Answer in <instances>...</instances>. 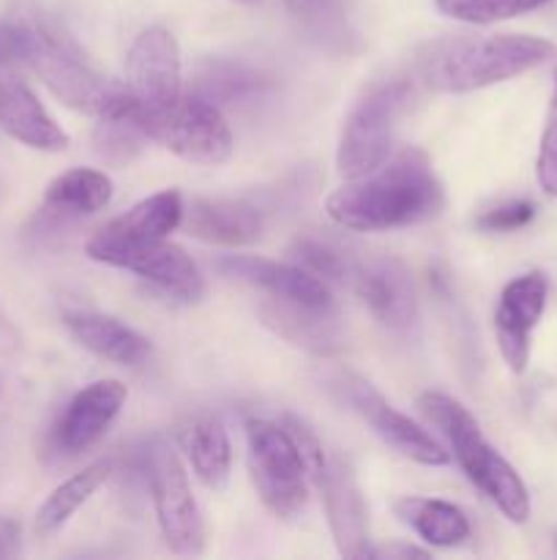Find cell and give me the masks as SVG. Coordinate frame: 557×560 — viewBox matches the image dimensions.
I'll list each match as a JSON object with an SVG mask.
<instances>
[{
    "instance_id": "cell-1",
    "label": "cell",
    "mask_w": 557,
    "mask_h": 560,
    "mask_svg": "<svg viewBox=\"0 0 557 560\" xmlns=\"http://www.w3.org/2000/svg\"><path fill=\"white\" fill-rule=\"evenodd\" d=\"M446 191L431 159L420 148H404L371 173L349 178L325 200L328 217L358 233L402 230L435 219Z\"/></svg>"
},
{
    "instance_id": "cell-2",
    "label": "cell",
    "mask_w": 557,
    "mask_h": 560,
    "mask_svg": "<svg viewBox=\"0 0 557 560\" xmlns=\"http://www.w3.org/2000/svg\"><path fill=\"white\" fill-rule=\"evenodd\" d=\"M11 22L16 31L20 63H25L66 107L102 118L131 102L126 85L98 74L87 63L74 38L58 22L49 20L42 9L22 3Z\"/></svg>"
},
{
    "instance_id": "cell-3",
    "label": "cell",
    "mask_w": 557,
    "mask_h": 560,
    "mask_svg": "<svg viewBox=\"0 0 557 560\" xmlns=\"http://www.w3.org/2000/svg\"><path fill=\"white\" fill-rule=\"evenodd\" d=\"M555 47L538 36H453L426 44L415 71L426 88L440 93H470L535 69Z\"/></svg>"
},
{
    "instance_id": "cell-4",
    "label": "cell",
    "mask_w": 557,
    "mask_h": 560,
    "mask_svg": "<svg viewBox=\"0 0 557 560\" xmlns=\"http://www.w3.org/2000/svg\"><path fill=\"white\" fill-rule=\"evenodd\" d=\"M418 408L451 446L453 457L462 465L467 479L495 503L502 517L522 525L530 520V492L522 476L511 468L506 457L491 446L481 432L478 421L462 402L440 392L420 394Z\"/></svg>"
},
{
    "instance_id": "cell-5",
    "label": "cell",
    "mask_w": 557,
    "mask_h": 560,
    "mask_svg": "<svg viewBox=\"0 0 557 560\" xmlns=\"http://www.w3.org/2000/svg\"><path fill=\"white\" fill-rule=\"evenodd\" d=\"M249 470L268 512L278 520H295L306 509L309 485L306 463L295 438L284 424L265 419L246 421Z\"/></svg>"
},
{
    "instance_id": "cell-6",
    "label": "cell",
    "mask_w": 557,
    "mask_h": 560,
    "mask_svg": "<svg viewBox=\"0 0 557 560\" xmlns=\"http://www.w3.org/2000/svg\"><path fill=\"white\" fill-rule=\"evenodd\" d=\"M407 98V80H382L355 102L344 120L336 151V167L344 178H360L391 156L393 131Z\"/></svg>"
},
{
    "instance_id": "cell-7",
    "label": "cell",
    "mask_w": 557,
    "mask_h": 560,
    "mask_svg": "<svg viewBox=\"0 0 557 560\" xmlns=\"http://www.w3.org/2000/svg\"><path fill=\"white\" fill-rule=\"evenodd\" d=\"M145 474L158 528L167 547L178 556H200L205 547V528H202L200 506H197L178 452H173L164 441L151 443Z\"/></svg>"
},
{
    "instance_id": "cell-8",
    "label": "cell",
    "mask_w": 557,
    "mask_h": 560,
    "mask_svg": "<svg viewBox=\"0 0 557 560\" xmlns=\"http://www.w3.org/2000/svg\"><path fill=\"white\" fill-rule=\"evenodd\" d=\"M151 140L162 142L167 151L186 162L222 164L233 156V131L216 104L189 93L180 96L167 113L140 118Z\"/></svg>"
},
{
    "instance_id": "cell-9",
    "label": "cell",
    "mask_w": 557,
    "mask_h": 560,
    "mask_svg": "<svg viewBox=\"0 0 557 560\" xmlns=\"http://www.w3.org/2000/svg\"><path fill=\"white\" fill-rule=\"evenodd\" d=\"M85 249L91 260L137 273L186 304H194L205 293L200 268L180 246L169 244L167 238L137 241V244H104V241L91 238Z\"/></svg>"
},
{
    "instance_id": "cell-10",
    "label": "cell",
    "mask_w": 557,
    "mask_h": 560,
    "mask_svg": "<svg viewBox=\"0 0 557 560\" xmlns=\"http://www.w3.org/2000/svg\"><path fill=\"white\" fill-rule=\"evenodd\" d=\"M126 91L140 118L162 115L183 96L180 47L167 27H147L131 44L126 58Z\"/></svg>"
},
{
    "instance_id": "cell-11",
    "label": "cell",
    "mask_w": 557,
    "mask_h": 560,
    "mask_svg": "<svg viewBox=\"0 0 557 560\" xmlns=\"http://www.w3.org/2000/svg\"><path fill=\"white\" fill-rule=\"evenodd\" d=\"M339 394L353 405L355 413L402 457L413 459L418 465H429V468H442L451 463L446 448L424 430L415 424L410 416L399 413L371 383H366L358 375H339L336 381Z\"/></svg>"
},
{
    "instance_id": "cell-12",
    "label": "cell",
    "mask_w": 557,
    "mask_h": 560,
    "mask_svg": "<svg viewBox=\"0 0 557 560\" xmlns=\"http://www.w3.org/2000/svg\"><path fill=\"white\" fill-rule=\"evenodd\" d=\"M309 479L315 481V487L322 495V503H325L328 525H331L336 550L344 558L353 560L369 558L366 503L349 459L325 448L320 463L309 470Z\"/></svg>"
},
{
    "instance_id": "cell-13",
    "label": "cell",
    "mask_w": 557,
    "mask_h": 560,
    "mask_svg": "<svg viewBox=\"0 0 557 560\" xmlns=\"http://www.w3.org/2000/svg\"><path fill=\"white\" fill-rule=\"evenodd\" d=\"M549 299V282L541 271L522 273L502 288L495 312L497 348L508 370L522 375L530 361V342Z\"/></svg>"
},
{
    "instance_id": "cell-14",
    "label": "cell",
    "mask_w": 557,
    "mask_h": 560,
    "mask_svg": "<svg viewBox=\"0 0 557 560\" xmlns=\"http://www.w3.org/2000/svg\"><path fill=\"white\" fill-rule=\"evenodd\" d=\"M129 399V388L120 381H96L76 392L52 427V448L60 457H80L96 446L112 427Z\"/></svg>"
},
{
    "instance_id": "cell-15",
    "label": "cell",
    "mask_w": 557,
    "mask_h": 560,
    "mask_svg": "<svg viewBox=\"0 0 557 560\" xmlns=\"http://www.w3.org/2000/svg\"><path fill=\"white\" fill-rule=\"evenodd\" d=\"M355 293L388 331H407L418 320V299L413 279L396 257H366L355 260L349 273Z\"/></svg>"
},
{
    "instance_id": "cell-16",
    "label": "cell",
    "mask_w": 557,
    "mask_h": 560,
    "mask_svg": "<svg viewBox=\"0 0 557 560\" xmlns=\"http://www.w3.org/2000/svg\"><path fill=\"white\" fill-rule=\"evenodd\" d=\"M216 268L224 277L238 279V282L262 290L273 301L309 306V310H331V306H336L325 279L306 271L298 262H276L265 260V257L227 255L216 262Z\"/></svg>"
},
{
    "instance_id": "cell-17",
    "label": "cell",
    "mask_w": 557,
    "mask_h": 560,
    "mask_svg": "<svg viewBox=\"0 0 557 560\" xmlns=\"http://www.w3.org/2000/svg\"><path fill=\"white\" fill-rule=\"evenodd\" d=\"M3 69L5 66H0V129L36 151H66L69 135L55 124L36 93Z\"/></svg>"
},
{
    "instance_id": "cell-18",
    "label": "cell",
    "mask_w": 557,
    "mask_h": 560,
    "mask_svg": "<svg viewBox=\"0 0 557 560\" xmlns=\"http://www.w3.org/2000/svg\"><path fill=\"white\" fill-rule=\"evenodd\" d=\"M183 224L189 235L205 244L246 246L260 238L262 213L244 200L197 197L183 206Z\"/></svg>"
},
{
    "instance_id": "cell-19",
    "label": "cell",
    "mask_w": 557,
    "mask_h": 560,
    "mask_svg": "<svg viewBox=\"0 0 557 560\" xmlns=\"http://www.w3.org/2000/svg\"><path fill=\"white\" fill-rule=\"evenodd\" d=\"M262 323L278 337L287 339L295 348H304L317 355H333L342 348V331H339V312L309 310V306L284 304V301H268L260 310Z\"/></svg>"
},
{
    "instance_id": "cell-20",
    "label": "cell",
    "mask_w": 557,
    "mask_h": 560,
    "mask_svg": "<svg viewBox=\"0 0 557 560\" xmlns=\"http://www.w3.org/2000/svg\"><path fill=\"white\" fill-rule=\"evenodd\" d=\"M63 323L82 348L91 350V353H96L104 361H112V364L123 366H140L151 355V342L142 334H137L134 328H129L126 323L115 320L109 315L76 310L66 312Z\"/></svg>"
},
{
    "instance_id": "cell-21",
    "label": "cell",
    "mask_w": 557,
    "mask_h": 560,
    "mask_svg": "<svg viewBox=\"0 0 557 560\" xmlns=\"http://www.w3.org/2000/svg\"><path fill=\"white\" fill-rule=\"evenodd\" d=\"M183 224V197L180 191L167 189L158 195L145 197L129 211L120 213L109 224H104L93 241L104 244H137V241L169 238V233Z\"/></svg>"
},
{
    "instance_id": "cell-22",
    "label": "cell",
    "mask_w": 557,
    "mask_h": 560,
    "mask_svg": "<svg viewBox=\"0 0 557 560\" xmlns=\"http://www.w3.org/2000/svg\"><path fill=\"white\" fill-rule=\"evenodd\" d=\"M112 200V178L102 170L74 167L60 173L44 191L42 213L49 222H71L91 217Z\"/></svg>"
},
{
    "instance_id": "cell-23",
    "label": "cell",
    "mask_w": 557,
    "mask_h": 560,
    "mask_svg": "<svg viewBox=\"0 0 557 560\" xmlns=\"http://www.w3.org/2000/svg\"><path fill=\"white\" fill-rule=\"evenodd\" d=\"M178 446L183 452V457L189 459L197 479L208 490H227L233 448H229V438L222 421L213 419V416H194L186 424H180Z\"/></svg>"
},
{
    "instance_id": "cell-24",
    "label": "cell",
    "mask_w": 557,
    "mask_h": 560,
    "mask_svg": "<svg viewBox=\"0 0 557 560\" xmlns=\"http://www.w3.org/2000/svg\"><path fill=\"white\" fill-rule=\"evenodd\" d=\"M393 514L431 547H459L470 539V520L462 509L437 498H399Z\"/></svg>"
},
{
    "instance_id": "cell-25",
    "label": "cell",
    "mask_w": 557,
    "mask_h": 560,
    "mask_svg": "<svg viewBox=\"0 0 557 560\" xmlns=\"http://www.w3.org/2000/svg\"><path fill=\"white\" fill-rule=\"evenodd\" d=\"M112 476V463L109 459H98V463L87 465L85 470L74 474L71 479H66L63 485L55 487L52 495L42 503V509L36 512V534L49 536L55 530L63 528L93 495L104 487V481Z\"/></svg>"
},
{
    "instance_id": "cell-26",
    "label": "cell",
    "mask_w": 557,
    "mask_h": 560,
    "mask_svg": "<svg viewBox=\"0 0 557 560\" xmlns=\"http://www.w3.org/2000/svg\"><path fill=\"white\" fill-rule=\"evenodd\" d=\"M271 88L265 74L249 69L244 63H227V60H213L200 69L194 80L197 96L208 98L211 104H216L218 109L229 107V104H246L260 98L262 93Z\"/></svg>"
},
{
    "instance_id": "cell-27",
    "label": "cell",
    "mask_w": 557,
    "mask_h": 560,
    "mask_svg": "<svg viewBox=\"0 0 557 560\" xmlns=\"http://www.w3.org/2000/svg\"><path fill=\"white\" fill-rule=\"evenodd\" d=\"M96 129H93V145H96V153L109 164H126L142 151L151 137L142 129L140 113H137V104L131 98L129 104H123L115 113L102 115L96 118Z\"/></svg>"
},
{
    "instance_id": "cell-28",
    "label": "cell",
    "mask_w": 557,
    "mask_h": 560,
    "mask_svg": "<svg viewBox=\"0 0 557 560\" xmlns=\"http://www.w3.org/2000/svg\"><path fill=\"white\" fill-rule=\"evenodd\" d=\"M289 257L306 271L317 273L320 279L328 282H344L353 273L355 260L342 249L339 244L325 238H315V235H304L289 246Z\"/></svg>"
},
{
    "instance_id": "cell-29",
    "label": "cell",
    "mask_w": 557,
    "mask_h": 560,
    "mask_svg": "<svg viewBox=\"0 0 557 560\" xmlns=\"http://www.w3.org/2000/svg\"><path fill=\"white\" fill-rule=\"evenodd\" d=\"M541 3H546V0H435V5L446 16L459 22H473V25L513 20V16L538 9Z\"/></svg>"
},
{
    "instance_id": "cell-30",
    "label": "cell",
    "mask_w": 557,
    "mask_h": 560,
    "mask_svg": "<svg viewBox=\"0 0 557 560\" xmlns=\"http://www.w3.org/2000/svg\"><path fill=\"white\" fill-rule=\"evenodd\" d=\"M535 175L546 195L557 197V88L552 96L549 113H546L544 135H541L538 159H535Z\"/></svg>"
},
{
    "instance_id": "cell-31",
    "label": "cell",
    "mask_w": 557,
    "mask_h": 560,
    "mask_svg": "<svg viewBox=\"0 0 557 560\" xmlns=\"http://www.w3.org/2000/svg\"><path fill=\"white\" fill-rule=\"evenodd\" d=\"M535 206L530 200H513L506 206H497L491 211H486L484 217H478V228L486 233H511V230L524 228V224L533 222Z\"/></svg>"
},
{
    "instance_id": "cell-32",
    "label": "cell",
    "mask_w": 557,
    "mask_h": 560,
    "mask_svg": "<svg viewBox=\"0 0 557 560\" xmlns=\"http://www.w3.org/2000/svg\"><path fill=\"white\" fill-rule=\"evenodd\" d=\"M282 3L295 20L322 31V27L331 25V22L339 16V5H342V0H282Z\"/></svg>"
},
{
    "instance_id": "cell-33",
    "label": "cell",
    "mask_w": 557,
    "mask_h": 560,
    "mask_svg": "<svg viewBox=\"0 0 557 560\" xmlns=\"http://www.w3.org/2000/svg\"><path fill=\"white\" fill-rule=\"evenodd\" d=\"M20 523H14V520L9 517H0V560L14 558L16 552H20Z\"/></svg>"
},
{
    "instance_id": "cell-34",
    "label": "cell",
    "mask_w": 557,
    "mask_h": 560,
    "mask_svg": "<svg viewBox=\"0 0 557 560\" xmlns=\"http://www.w3.org/2000/svg\"><path fill=\"white\" fill-rule=\"evenodd\" d=\"M16 58V31L11 20H0V66H11Z\"/></svg>"
},
{
    "instance_id": "cell-35",
    "label": "cell",
    "mask_w": 557,
    "mask_h": 560,
    "mask_svg": "<svg viewBox=\"0 0 557 560\" xmlns=\"http://www.w3.org/2000/svg\"><path fill=\"white\" fill-rule=\"evenodd\" d=\"M429 552L420 550V547H413V545H388V547H380V550H369V558H426Z\"/></svg>"
},
{
    "instance_id": "cell-36",
    "label": "cell",
    "mask_w": 557,
    "mask_h": 560,
    "mask_svg": "<svg viewBox=\"0 0 557 560\" xmlns=\"http://www.w3.org/2000/svg\"><path fill=\"white\" fill-rule=\"evenodd\" d=\"M0 348H16V331L9 326L3 312H0Z\"/></svg>"
},
{
    "instance_id": "cell-37",
    "label": "cell",
    "mask_w": 557,
    "mask_h": 560,
    "mask_svg": "<svg viewBox=\"0 0 557 560\" xmlns=\"http://www.w3.org/2000/svg\"><path fill=\"white\" fill-rule=\"evenodd\" d=\"M238 3H246V5H254V3H260V0H238Z\"/></svg>"
}]
</instances>
